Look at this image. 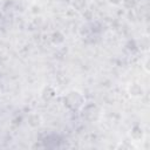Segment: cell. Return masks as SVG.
Listing matches in <instances>:
<instances>
[{"label":"cell","instance_id":"cell-1","mask_svg":"<svg viewBox=\"0 0 150 150\" xmlns=\"http://www.w3.org/2000/svg\"><path fill=\"white\" fill-rule=\"evenodd\" d=\"M61 100H62L63 107L70 111H79L86 104L84 95L80 90H76V89H71L64 93L61 96Z\"/></svg>","mask_w":150,"mask_h":150},{"label":"cell","instance_id":"cell-2","mask_svg":"<svg viewBox=\"0 0 150 150\" xmlns=\"http://www.w3.org/2000/svg\"><path fill=\"white\" fill-rule=\"evenodd\" d=\"M127 91H128L129 96H130V97H134V98L142 97L143 94H144V89H143V87H142L138 82H136V81L130 82V83L128 84V87H127Z\"/></svg>","mask_w":150,"mask_h":150},{"label":"cell","instance_id":"cell-3","mask_svg":"<svg viewBox=\"0 0 150 150\" xmlns=\"http://www.w3.org/2000/svg\"><path fill=\"white\" fill-rule=\"evenodd\" d=\"M148 63H149V56L146 55L144 57V61H143V68H144V70H145L146 74H149V66H148Z\"/></svg>","mask_w":150,"mask_h":150},{"label":"cell","instance_id":"cell-4","mask_svg":"<svg viewBox=\"0 0 150 150\" xmlns=\"http://www.w3.org/2000/svg\"><path fill=\"white\" fill-rule=\"evenodd\" d=\"M107 1L111 5H120V4H122L123 0H107Z\"/></svg>","mask_w":150,"mask_h":150}]
</instances>
